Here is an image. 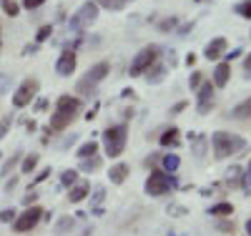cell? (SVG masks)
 Wrapping results in <instances>:
<instances>
[{
	"label": "cell",
	"instance_id": "6",
	"mask_svg": "<svg viewBox=\"0 0 251 236\" xmlns=\"http://www.w3.org/2000/svg\"><path fill=\"white\" fill-rule=\"evenodd\" d=\"M158 53H161L158 46H146V48H141V51L136 53V58L131 60L128 73H131V76H141V73H146V71H149L153 63L158 60Z\"/></svg>",
	"mask_w": 251,
	"mask_h": 236
},
{
	"label": "cell",
	"instance_id": "35",
	"mask_svg": "<svg viewBox=\"0 0 251 236\" xmlns=\"http://www.w3.org/2000/svg\"><path fill=\"white\" fill-rule=\"evenodd\" d=\"M46 0H23V8H28V10H35V8H40Z\"/></svg>",
	"mask_w": 251,
	"mask_h": 236
},
{
	"label": "cell",
	"instance_id": "1",
	"mask_svg": "<svg viewBox=\"0 0 251 236\" xmlns=\"http://www.w3.org/2000/svg\"><path fill=\"white\" fill-rule=\"evenodd\" d=\"M211 146H214L216 158H228V156H234L236 151H241V148H244V138L236 136V133L216 131V133L211 136Z\"/></svg>",
	"mask_w": 251,
	"mask_h": 236
},
{
	"label": "cell",
	"instance_id": "21",
	"mask_svg": "<svg viewBox=\"0 0 251 236\" xmlns=\"http://www.w3.org/2000/svg\"><path fill=\"white\" fill-rule=\"evenodd\" d=\"M178 143V128H169L161 136V146H176Z\"/></svg>",
	"mask_w": 251,
	"mask_h": 236
},
{
	"label": "cell",
	"instance_id": "3",
	"mask_svg": "<svg viewBox=\"0 0 251 236\" xmlns=\"http://www.w3.org/2000/svg\"><path fill=\"white\" fill-rule=\"evenodd\" d=\"M176 186H178L176 176H169L166 171H151V176L146 179L143 188H146V194H149V196H166Z\"/></svg>",
	"mask_w": 251,
	"mask_h": 236
},
{
	"label": "cell",
	"instance_id": "43",
	"mask_svg": "<svg viewBox=\"0 0 251 236\" xmlns=\"http://www.w3.org/2000/svg\"><path fill=\"white\" fill-rule=\"evenodd\" d=\"M35 199H38V196H35V194H30V191H28V196H23V204H25V206H30V204H33Z\"/></svg>",
	"mask_w": 251,
	"mask_h": 236
},
{
	"label": "cell",
	"instance_id": "2",
	"mask_svg": "<svg viewBox=\"0 0 251 236\" xmlns=\"http://www.w3.org/2000/svg\"><path fill=\"white\" fill-rule=\"evenodd\" d=\"M126 141H128V128L123 123L108 126L106 131H103V146H106L108 156H121L123 148H126Z\"/></svg>",
	"mask_w": 251,
	"mask_h": 236
},
{
	"label": "cell",
	"instance_id": "15",
	"mask_svg": "<svg viewBox=\"0 0 251 236\" xmlns=\"http://www.w3.org/2000/svg\"><path fill=\"white\" fill-rule=\"evenodd\" d=\"M163 78H166V68L163 66H156L153 63V66L146 71V80H149V85H158Z\"/></svg>",
	"mask_w": 251,
	"mask_h": 236
},
{
	"label": "cell",
	"instance_id": "46",
	"mask_svg": "<svg viewBox=\"0 0 251 236\" xmlns=\"http://www.w3.org/2000/svg\"><path fill=\"white\" fill-rule=\"evenodd\" d=\"M35 51H38V46H25V48H23V55H33Z\"/></svg>",
	"mask_w": 251,
	"mask_h": 236
},
{
	"label": "cell",
	"instance_id": "8",
	"mask_svg": "<svg viewBox=\"0 0 251 236\" xmlns=\"http://www.w3.org/2000/svg\"><path fill=\"white\" fill-rule=\"evenodd\" d=\"M43 219V209L40 206H28L20 216H15V221H13V226H15V231H30V229H35V224Z\"/></svg>",
	"mask_w": 251,
	"mask_h": 236
},
{
	"label": "cell",
	"instance_id": "14",
	"mask_svg": "<svg viewBox=\"0 0 251 236\" xmlns=\"http://www.w3.org/2000/svg\"><path fill=\"white\" fill-rule=\"evenodd\" d=\"M128 163H116L111 171H108V176H111V184H123L126 176H128Z\"/></svg>",
	"mask_w": 251,
	"mask_h": 236
},
{
	"label": "cell",
	"instance_id": "37",
	"mask_svg": "<svg viewBox=\"0 0 251 236\" xmlns=\"http://www.w3.org/2000/svg\"><path fill=\"white\" fill-rule=\"evenodd\" d=\"M8 85H10V76L0 73V93H5V91H8Z\"/></svg>",
	"mask_w": 251,
	"mask_h": 236
},
{
	"label": "cell",
	"instance_id": "40",
	"mask_svg": "<svg viewBox=\"0 0 251 236\" xmlns=\"http://www.w3.org/2000/svg\"><path fill=\"white\" fill-rule=\"evenodd\" d=\"M103 196H106V191H103V188H96V196H93V204H100V201H103Z\"/></svg>",
	"mask_w": 251,
	"mask_h": 236
},
{
	"label": "cell",
	"instance_id": "53",
	"mask_svg": "<svg viewBox=\"0 0 251 236\" xmlns=\"http://www.w3.org/2000/svg\"><path fill=\"white\" fill-rule=\"evenodd\" d=\"M171 236H181V234H171Z\"/></svg>",
	"mask_w": 251,
	"mask_h": 236
},
{
	"label": "cell",
	"instance_id": "33",
	"mask_svg": "<svg viewBox=\"0 0 251 236\" xmlns=\"http://www.w3.org/2000/svg\"><path fill=\"white\" fill-rule=\"evenodd\" d=\"M194 151H196V156H199V158L203 156V151H206V136H196V146H194Z\"/></svg>",
	"mask_w": 251,
	"mask_h": 236
},
{
	"label": "cell",
	"instance_id": "5",
	"mask_svg": "<svg viewBox=\"0 0 251 236\" xmlns=\"http://www.w3.org/2000/svg\"><path fill=\"white\" fill-rule=\"evenodd\" d=\"M108 71H111V66H108L106 60L96 63V66H93V68H88V73L78 80L75 91H78V93H93V91H96V85L108 76Z\"/></svg>",
	"mask_w": 251,
	"mask_h": 236
},
{
	"label": "cell",
	"instance_id": "12",
	"mask_svg": "<svg viewBox=\"0 0 251 236\" xmlns=\"http://www.w3.org/2000/svg\"><path fill=\"white\" fill-rule=\"evenodd\" d=\"M228 76H231V66H228V63H219L216 71H214V85L224 88V85L228 83Z\"/></svg>",
	"mask_w": 251,
	"mask_h": 236
},
{
	"label": "cell",
	"instance_id": "44",
	"mask_svg": "<svg viewBox=\"0 0 251 236\" xmlns=\"http://www.w3.org/2000/svg\"><path fill=\"white\" fill-rule=\"evenodd\" d=\"M191 28H194V23H186V26H181V28H178V35H186Z\"/></svg>",
	"mask_w": 251,
	"mask_h": 236
},
{
	"label": "cell",
	"instance_id": "30",
	"mask_svg": "<svg viewBox=\"0 0 251 236\" xmlns=\"http://www.w3.org/2000/svg\"><path fill=\"white\" fill-rule=\"evenodd\" d=\"M15 216H18V213H15V209H13V206L0 211V221H3V224H10V221H15Z\"/></svg>",
	"mask_w": 251,
	"mask_h": 236
},
{
	"label": "cell",
	"instance_id": "27",
	"mask_svg": "<svg viewBox=\"0 0 251 236\" xmlns=\"http://www.w3.org/2000/svg\"><path fill=\"white\" fill-rule=\"evenodd\" d=\"M98 166H100V158H98V156H91V158H83V161H80V168L86 171V174H91V171H96Z\"/></svg>",
	"mask_w": 251,
	"mask_h": 236
},
{
	"label": "cell",
	"instance_id": "50",
	"mask_svg": "<svg viewBox=\"0 0 251 236\" xmlns=\"http://www.w3.org/2000/svg\"><path fill=\"white\" fill-rule=\"evenodd\" d=\"M133 96H136L133 88H126V91H123V98H133Z\"/></svg>",
	"mask_w": 251,
	"mask_h": 236
},
{
	"label": "cell",
	"instance_id": "32",
	"mask_svg": "<svg viewBox=\"0 0 251 236\" xmlns=\"http://www.w3.org/2000/svg\"><path fill=\"white\" fill-rule=\"evenodd\" d=\"M201 83H203V73H201V71H194L191 78H188V85H191V88H199Z\"/></svg>",
	"mask_w": 251,
	"mask_h": 236
},
{
	"label": "cell",
	"instance_id": "51",
	"mask_svg": "<svg viewBox=\"0 0 251 236\" xmlns=\"http://www.w3.org/2000/svg\"><path fill=\"white\" fill-rule=\"evenodd\" d=\"M246 234H249V236H251V219H249V221H246Z\"/></svg>",
	"mask_w": 251,
	"mask_h": 236
},
{
	"label": "cell",
	"instance_id": "34",
	"mask_svg": "<svg viewBox=\"0 0 251 236\" xmlns=\"http://www.w3.org/2000/svg\"><path fill=\"white\" fill-rule=\"evenodd\" d=\"M226 176H228V184H236V181L241 179V168H239V166H231Z\"/></svg>",
	"mask_w": 251,
	"mask_h": 236
},
{
	"label": "cell",
	"instance_id": "42",
	"mask_svg": "<svg viewBox=\"0 0 251 236\" xmlns=\"http://www.w3.org/2000/svg\"><path fill=\"white\" fill-rule=\"evenodd\" d=\"M244 71L249 73V78H251V53L246 55V60H244Z\"/></svg>",
	"mask_w": 251,
	"mask_h": 236
},
{
	"label": "cell",
	"instance_id": "38",
	"mask_svg": "<svg viewBox=\"0 0 251 236\" xmlns=\"http://www.w3.org/2000/svg\"><path fill=\"white\" fill-rule=\"evenodd\" d=\"M176 23H178V20H176V18H169V20H163V23H161L158 28H161V30H171V28H174Z\"/></svg>",
	"mask_w": 251,
	"mask_h": 236
},
{
	"label": "cell",
	"instance_id": "9",
	"mask_svg": "<svg viewBox=\"0 0 251 236\" xmlns=\"http://www.w3.org/2000/svg\"><path fill=\"white\" fill-rule=\"evenodd\" d=\"M75 66H78V55L73 51H63L60 58H58V63H55V71H58V76L66 78V76H71L75 71Z\"/></svg>",
	"mask_w": 251,
	"mask_h": 236
},
{
	"label": "cell",
	"instance_id": "16",
	"mask_svg": "<svg viewBox=\"0 0 251 236\" xmlns=\"http://www.w3.org/2000/svg\"><path fill=\"white\" fill-rule=\"evenodd\" d=\"M199 103H214V83H208V80H203L201 85H199Z\"/></svg>",
	"mask_w": 251,
	"mask_h": 236
},
{
	"label": "cell",
	"instance_id": "20",
	"mask_svg": "<svg viewBox=\"0 0 251 236\" xmlns=\"http://www.w3.org/2000/svg\"><path fill=\"white\" fill-rule=\"evenodd\" d=\"M161 163H163V168L169 171V174H174V171L181 166V158H178L176 154H169V156H163V158H161Z\"/></svg>",
	"mask_w": 251,
	"mask_h": 236
},
{
	"label": "cell",
	"instance_id": "29",
	"mask_svg": "<svg viewBox=\"0 0 251 236\" xmlns=\"http://www.w3.org/2000/svg\"><path fill=\"white\" fill-rule=\"evenodd\" d=\"M10 126H13V116H3V118H0V141L5 138V133H8Z\"/></svg>",
	"mask_w": 251,
	"mask_h": 236
},
{
	"label": "cell",
	"instance_id": "45",
	"mask_svg": "<svg viewBox=\"0 0 251 236\" xmlns=\"http://www.w3.org/2000/svg\"><path fill=\"white\" fill-rule=\"evenodd\" d=\"M244 191H246V194H251V174L244 179Z\"/></svg>",
	"mask_w": 251,
	"mask_h": 236
},
{
	"label": "cell",
	"instance_id": "25",
	"mask_svg": "<svg viewBox=\"0 0 251 236\" xmlns=\"http://www.w3.org/2000/svg\"><path fill=\"white\" fill-rule=\"evenodd\" d=\"M20 156H23V151H20V148H18V151H15V154H13V156H10V158L5 161V163H3V171H0V174H3V176H8L10 171H13V166L18 163V158H20Z\"/></svg>",
	"mask_w": 251,
	"mask_h": 236
},
{
	"label": "cell",
	"instance_id": "18",
	"mask_svg": "<svg viewBox=\"0 0 251 236\" xmlns=\"http://www.w3.org/2000/svg\"><path fill=\"white\" fill-rule=\"evenodd\" d=\"M96 151H98V143L96 141H88V143H83L80 148H78V158L83 161V158H91V156H96Z\"/></svg>",
	"mask_w": 251,
	"mask_h": 236
},
{
	"label": "cell",
	"instance_id": "17",
	"mask_svg": "<svg viewBox=\"0 0 251 236\" xmlns=\"http://www.w3.org/2000/svg\"><path fill=\"white\" fill-rule=\"evenodd\" d=\"M231 116L234 118H239V121H244V118H249L251 116V98H246V101H241L236 108L231 111Z\"/></svg>",
	"mask_w": 251,
	"mask_h": 236
},
{
	"label": "cell",
	"instance_id": "22",
	"mask_svg": "<svg viewBox=\"0 0 251 236\" xmlns=\"http://www.w3.org/2000/svg\"><path fill=\"white\" fill-rule=\"evenodd\" d=\"M75 179H78V171H75V168H66V171L60 174V184H63V186H73Z\"/></svg>",
	"mask_w": 251,
	"mask_h": 236
},
{
	"label": "cell",
	"instance_id": "31",
	"mask_svg": "<svg viewBox=\"0 0 251 236\" xmlns=\"http://www.w3.org/2000/svg\"><path fill=\"white\" fill-rule=\"evenodd\" d=\"M50 35H53V26H43V28H40V30H38V35H35V40H38V43H43V40H48Z\"/></svg>",
	"mask_w": 251,
	"mask_h": 236
},
{
	"label": "cell",
	"instance_id": "24",
	"mask_svg": "<svg viewBox=\"0 0 251 236\" xmlns=\"http://www.w3.org/2000/svg\"><path fill=\"white\" fill-rule=\"evenodd\" d=\"M234 13L241 15V18H246V20H251V0H241V3L234 8Z\"/></svg>",
	"mask_w": 251,
	"mask_h": 236
},
{
	"label": "cell",
	"instance_id": "11",
	"mask_svg": "<svg viewBox=\"0 0 251 236\" xmlns=\"http://www.w3.org/2000/svg\"><path fill=\"white\" fill-rule=\"evenodd\" d=\"M224 51H226V38H214V40L206 46L203 55H206L208 60H219V58L224 55Z\"/></svg>",
	"mask_w": 251,
	"mask_h": 236
},
{
	"label": "cell",
	"instance_id": "47",
	"mask_svg": "<svg viewBox=\"0 0 251 236\" xmlns=\"http://www.w3.org/2000/svg\"><path fill=\"white\" fill-rule=\"evenodd\" d=\"M169 213H186L183 206H169Z\"/></svg>",
	"mask_w": 251,
	"mask_h": 236
},
{
	"label": "cell",
	"instance_id": "39",
	"mask_svg": "<svg viewBox=\"0 0 251 236\" xmlns=\"http://www.w3.org/2000/svg\"><path fill=\"white\" fill-rule=\"evenodd\" d=\"M48 176H50V168H43V171H40V174L35 176V181H33V186H35V184H40V181H46Z\"/></svg>",
	"mask_w": 251,
	"mask_h": 236
},
{
	"label": "cell",
	"instance_id": "26",
	"mask_svg": "<svg viewBox=\"0 0 251 236\" xmlns=\"http://www.w3.org/2000/svg\"><path fill=\"white\" fill-rule=\"evenodd\" d=\"M0 5H3L5 15H10V18H15V15L20 13V5L15 3V0H0Z\"/></svg>",
	"mask_w": 251,
	"mask_h": 236
},
{
	"label": "cell",
	"instance_id": "28",
	"mask_svg": "<svg viewBox=\"0 0 251 236\" xmlns=\"http://www.w3.org/2000/svg\"><path fill=\"white\" fill-rule=\"evenodd\" d=\"M96 3L103 8H111V10H121L126 5V0H96Z\"/></svg>",
	"mask_w": 251,
	"mask_h": 236
},
{
	"label": "cell",
	"instance_id": "36",
	"mask_svg": "<svg viewBox=\"0 0 251 236\" xmlns=\"http://www.w3.org/2000/svg\"><path fill=\"white\" fill-rule=\"evenodd\" d=\"M71 226H73V219H63V221L55 226V231H58V234H63V231H68Z\"/></svg>",
	"mask_w": 251,
	"mask_h": 236
},
{
	"label": "cell",
	"instance_id": "48",
	"mask_svg": "<svg viewBox=\"0 0 251 236\" xmlns=\"http://www.w3.org/2000/svg\"><path fill=\"white\" fill-rule=\"evenodd\" d=\"M239 55H241V48H234V51H231V53H228L226 58H228V60H234V58H239Z\"/></svg>",
	"mask_w": 251,
	"mask_h": 236
},
{
	"label": "cell",
	"instance_id": "54",
	"mask_svg": "<svg viewBox=\"0 0 251 236\" xmlns=\"http://www.w3.org/2000/svg\"><path fill=\"white\" fill-rule=\"evenodd\" d=\"M196 3H201V0H196Z\"/></svg>",
	"mask_w": 251,
	"mask_h": 236
},
{
	"label": "cell",
	"instance_id": "13",
	"mask_svg": "<svg viewBox=\"0 0 251 236\" xmlns=\"http://www.w3.org/2000/svg\"><path fill=\"white\" fill-rule=\"evenodd\" d=\"M88 191H91V186H88L86 181L78 184V186H73V188H71V194H68V201H71V204H80L83 199L88 196Z\"/></svg>",
	"mask_w": 251,
	"mask_h": 236
},
{
	"label": "cell",
	"instance_id": "49",
	"mask_svg": "<svg viewBox=\"0 0 251 236\" xmlns=\"http://www.w3.org/2000/svg\"><path fill=\"white\" fill-rule=\"evenodd\" d=\"M221 231H234V224H219Z\"/></svg>",
	"mask_w": 251,
	"mask_h": 236
},
{
	"label": "cell",
	"instance_id": "7",
	"mask_svg": "<svg viewBox=\"0 0 251 236\" xmlns=\"http://www.w3.org/2000/svg\"><path fill=\"white\" fill-rule=\"evenodd\" d=\"M38 88H40L38 78H25L13 93V105L15 108H25V105H30V101L38 96Z\"/></svg>",
	"mask_w": 251,
	"mask_h": 236
},
{
	"label": "cell",
	"instance_id": "19",
	"mask_svg": "<svg viewBox=\"0 0 251 236\" xmlns=\"http://www.w3.org/2000/svg\"><path fill=\"white\" fill-rule=\"evenodd\" d=\"M208 213H211V216H231V213H234V206L224 201V204L211 206V209H208Z\"/></svg>",
	"mask_w": 251,
	"mask_h": 236
},
{
	"label": "cell",
	"instance_id": "10",
	"mask_svg": "<svg viewBox=\"0 0 251 236\" xmlns=\"http://www.w3.org/2000/svg\"><path fill=\"white\" fill-rule=\"evenodd\" d=\"M80 108H83V101H80V98H75V96H60V98H58V103H55V111L71 113V116H75Z\"/></svg>",
	"mask_w": 251,
	"mask_h": 236
},
{
	"label": "cell",
	"instance_id": "55",
	"mask_svg": "<svg viewBox=\"0 0 251 236\" xmlns=\"http://www.w3.org/2000/svg\"><path fill=\"white\" fill-rule=\"evenodd\" d=\"M126 3H128V0H126Z\"/></svg>",
	"mask_w": 251,
	"mask_h": 236
},
{
	"label": "cell",
	"instance_id": "4",
	"mask_svg": "<svg viewBox=\"0 0 251 236\" xmlns=\"http://www.w3.org/2000/svg\"><path fill=\"white\" fill-rule=\"evenodd\" d=\"M96 18H98V5H96V3H83V5L75 10V15H71V20H68V30H71V33L86 30L88 26L96 23Z\"/></svg>",
	"mask_w": 251,
	"mask_h": 236
},
{
	"label": "cell",
	"instance_id": "23",
	"mask_svg": "<svg viewBox=\"0 0 251 236\" xmlns=\"http://www.w3.org/2000/svg\"><path fill=\"white\" fill-rule=\"evenodd\" d=\"M35 166H38V154H30V156L23 158V166H20V171H23V174H30V171H35Z\"/></svg>",
	"mask_w": 251,
	"mask_h": 236
},
{
	"label": "cell",
	"instance_id": "52",
	"mask_svg": "<svg viewBox=\"0 0 251 236\" xmlns=\"http://www.w3.org/2000/svg\"><path fill=\"white\" fill-rule=\"evenodd\" d=\"M249 174H251V161H249Z\"/></svg>",
	"mask_w": 251,
	"mask_h": 236
},
{
	"label": "cell",
	"instance_id": "41",
	"mask_svg": "<svg viewBox=\"0 0 251 236\" xmlns=\"http://www.w3.org/2000/svg\"><path fill=\"white\" fill-rule=\"evenodd\" d=\"M183 108H186V101H178V103L174 105V108H171V113H181Z\"/></svg>",
	"mask_w": 251,
	"mask_h": 236
}]
</instances>
